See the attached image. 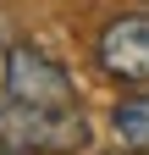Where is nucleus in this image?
Returning a JSON list of instances; mask_svg holds the SVG:
<instances>
[{
	"label": "nucleus",
	"mask_w": 149,
	"mask_h": 155,
	"mask_svg": "<svg viewBox=\"0 0 149 155\" xmlns=\"http://www.w3.org/2000/svg\"><path fill=\"white\" fill-rule=\"evenodd\" d=\"M0 144L17 155H78L88 144V122L78 105H22L6 100L0 105Z\"/></svg>",
	"instance_id": "1"
},
{
	"label": "nucleus",
	"mask_w": 149,
	"mask_h": 155,
	"mask_svg": "<svg viewBox=\"0 0 149 155\" xmlns=\"http://www.w3.org/2000/svg\"><path fill=\"white\" fill-rule=\"evenodd\" d=\"M6 100H22V105H78L72 94V72L44 55L39 45H11L6 50Z\"/></svg>",
	"instance_id": "2"
},
{
	"label": "nucleus",
	"mask_w": 149,
	"mask_h": 155,
	"mask_svg": "<svg viewBox=\"0 0 149 155\" xmlns=\"http://www.w3.org/2000/svg\"><path fill=\"white\" fill-rule=\"evenodd\" d=\"M94 61L116 83H149V11L110 17L94 39Z\"/></svg>",
	"instance_id": "3"
},
{
	"label": "nucleus",
	"mask_w": 149,
	"mask_h": 155,
	"mask_svg": "<svg viewBox=\"0 0 149 155\" xmlns=\"http://www.w3.org/2000/svg\"><path fill=\"white\" fill-rule=\"evenodd\" d=\"M110 133L127 150H149V94H127V100L110 111Z\"/></svg>",
	"instance_id": "4"
},
{
	"label": "nucleus",
	"mask_w": 149,
	"mask_h": 155,
	"mask_svg": "<svg viewBox=\"0 0 149 155\" xmlns=\"http://www.w3.org/2000/svg\"><path fill=\"white\" fill-rule=\"evenodd\" d=\"M105 155H149V150H127V144H116V150H105Z\"/></svg>",
	"instance_id": "5"
},
{
	"label": "nucleus",
	"mask_w": 149,
	"mask_h": 155,
	"mask_svg": "<svg viewBox=\"0 0 149 155\" xmlns=\"http://www.w3.org/2000/svg\"><path fill=\"white\" fill-rule=\"evenodd\" d=\"M0 155H17V150H6V144H0Z\"/></svg>",
	"instance_id": "6"
}]
</instances>
